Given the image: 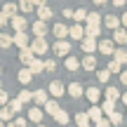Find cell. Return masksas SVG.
I'll list each match as a JSON object with an SVG mask.
<instances>
[{"mask_svg":"<svg viewBox=\"0 0 127 127\" xmlns=\"http://www.w3.org/2000/svg\"><path fill=\"white\" fill-rule=\"evenodd\" d=\"M28 50H31V52H33V57L38 59L40 54H47V52H50V45H47L45 38H35V40L28 45Z\"/></svg>","mask_w":127,"mask_h":127,"instance_id":"obj_1","label":"cell"},{"mask_svg":"<svg viewBox=\"0 0 127 127\" xmlns=\"http://www.w3.org/2000/svg\"><path fill=\"white\" fill-rule=\"evenodd\" d=\"M96 50H99L101 54H106V57H113L115 45H113V40H99L96 42Z\"/></svg>","mask_w":127,"mask_h":127,"instance_id":"obj_2","label":"cell"},{"mask_svg":"<svg viewBox=\"0 0 127 127\" xmlns=\"http://www.w3.org/2000/svg\"><path fill=\"white\" fill-rule=\"evenodd\" d=\"M12 45H17L19 50H24V47H28V35H26L24 31H17V33L12 35Z\"/></svg>","mask_w":127,"mask_h":127,"instance_id":"obj_3","label":"cell"},{"mask_svg":"<svg viewBox=\"0 0 127 127\" xmlns=\"http://www.w3.org/2000/svg\"><path fill=\"white\" fill-rule=\"evenodd\" d=\"M52 50H54V54H57V57H68V52H71V45H68L66 40H57Z\"/></svg>","mask_w":127,"mask_h":127,"instance_id":"obj_4","label":"cell"},{"mask_svg":"<svg viewBox=\"0 0 127 127\" xmlns=\"http://www.w3.org/2000/svg\"><path fill=\"white\" fill-rule=\"evenodd\" d=\"M9 24H12L14 33H17V31H24L28 21H26V17H24V14H17V17H12V19H9Z\"/></svg>","mask_w":127,"mask_h":127,"instance_id":"obj_5","label":"cell"},{"mask_svg":"<svg viewBox=\"0 0 127 127\" xmlns=\"http://www.w3.org/2000/svg\"><path fill=\"white\" fill-rule=\"evenodd\" d=\"M64 92H66V87H64L59 80H52V82H50V90H47V94H52V96L57 99V96H61Z\"/></svg>","mask_w":127,"mask_h":127,"instance_id":"obj_6","label":"cell"},{"mask_svg":"<svg viewBox=\"0 0 127 127\" xmlns=\"http://www.w3.org/2000/svg\"><path fill=\"white\" fill-rule=\"evenodd\" d=\"M68 35H71L73 40H82V38H85V28H82L80 24H73V26L68 28Z\"/></svg>","mask_w":127,"mask_h":127,"instance_id":"obj_7","label":"cell"},{"mask_svg":"<svg viewBox=\"0 0 127 127\" xmlns=\"http://www.w3.org/2000/svg\"><path fill=\"white\" fill-rule=\"evenodd\" d=\"M47 99H50L47 90H38V92H33V101H35V106H45Z\"/></svg>","mask_w":127,"mask_h":127,"instance_id":"obj_8","label":"cell"},{"mask_svg":"<svg viewBox=\"0 0 127 127\" xmlns=\"http://www.w3.org/2000/svg\"><path fill=\"white\" fill-rule=\"evenodd\" d=\"M52 33H54V35H57V40H64V38H66L68 35V26H66V24H54V28H52Z\"/></svg>","mask_w":127,"mask_h":127,"instance_id":"obj_9","label":"cell"},{"mask_svg":"<svg viewBox=\"0 0 127 127\" xmlns=\"http://www.w3.org/2000/svg\"><path fill=\"white\" fill-rule=\"evenodd\" d=\"M66 92L73 96V99H80V96H82V85H80V82H71V85L66 87Z\"/></svg>","mask_w":127,"mask_h":127,"instance_id":"obj_10","label":"cell"},{"mask_svg":"<svg viewBox=\"0 0 127 127\" xmlns=\"http://www.w3.org/2000/svg\"><path fill=\"white\" fill-rule=\"evenodd\" d=\"M17 12H19V9H17V5H14V2H5V7H2V17L7 19V21H9L12 17H17Z\"/></svg>","mask_w":127,"mask_h":127,"instance_id":"obj_11","label":"cell"},{"mask_svg":"<svg viewBox=\"0 0 127 127\" xmlns=\"http://www.w3.org/2000/svg\"><path fill=\"white\" fill-rule=\"evenodd\" d=\"M125 42H127V31L115 28L113 31V45H125Z\"/></svg>","mask_w":127,"mask_h":127,"instance_id":"obj_12","label":"cell"},{"mask_svg":"<svg viewBox=\"0 0 127 127\" xmlns=\"http://www.w3.org/2000/svg\"><path fill=\"white\" fill-rule=\"evenodd\" d=\"M80 47L87 52V54H92V52L96 50V40H92V38H82V40H80Z\"/></svg>","mask_w":127,"mask_h":127,"instance_id":"obj_13","label":"cell"},{"mask_svg":"<svg viewBox=\"0 0 127 127\" xmlns=\"http://www.w3.org/2000/svg\"><path fill=\"white\" fill-rule=\"evenodd\" d=\"M33 59H35V57H33V52H31V50H28V47H24V50H21V52H19V61H21V64H24V66H28V64H31Z\"/></svg>","mask_w":127,"mask_h":127,"instance_id":"obj_14","label":"cell"},{"mask_svg":"<svg viewBox=\"0 0 127 127\" xmlns=\"http://www.w3.org/2000/svg\"><path fill=\"white\" fill-rule=\"evenodd\" d=\"M85 94H87V99H90L92 104H96V101L101 99V90H99V87H87Z\"/></svg>","mask_w":127,"mask_h":127,"instance_id":"obj_15","label":"cell"},{"mask_svg":"<svg viewBox=\"0 0 127 127\" xmlns=\"http://www.w3.org/2000/svg\"><path fill=\"white\" fill-rule=\"evenodd\" d=\"M52 14H54V12H52L47 5H45V7H38V21H42V24H45L47 19H52Z\"/></svg>","mask_w":127,"mask_h":127,"instance_id":"obj_16","label":"cell"},{"mask_svg":"<svg viewBox=\"0 0 127 127\" xmlns=\"http://www.w3.org/2000/svg\"><path fill=\"white\" fill-rule=\"evenodd\" d=\"M80 68H85V71H92V68H96V59L92 54H87L85 59L80 61Z\"/></svg>","mask_w":127,"mask_h":127,"instance_id":"obj_17","label":"cell"},{"mask_svg":"<svg viewBox=\"0 0 127 127\" xmlns=\"http://www.w3.org/2000/svg\"><path fill=\"white\" fill-rule=\"evenodd\" d=\"M28 120H31V123H42V111L38 108V106H33V108L28 111Z\"/></svg>","mask_w":127,"mask_h":127,"instance_id":"obj_18","label":"cell"},{"mask_svg":"<svg viewBox=\"0 0 127 127\" xmlns=\"http://www.w3.org/2000/svg\"><path fill=\"white\" fill-rule=\"evenodd\" d=\"M26 68L31 71V75H35V73H42V59H33Z\"/></svg>","mask_w":127,"mask_h":127,"instance_id":"obj_19","label":"cell"},{"mask_svg":"<svg viewBox=\"0 0 127 127\" xmlns=\"http://www.w3.org/2000/svg\"><path fill=\"white\" fill-rule=\"evenodd\" d=\"M120 99V92H118V87H106V101H118Z\"/></svg>","mask_w":127,"mask_h":127,"instance_id":"obj_20","label":"cell"},{"mask_svg":"<svg viewBox=\"0 0 127 127\" xmlns=\"http://www.w3.org/2000/svg\"><path fill=\"white\" fill-rule=\"evenodd\" d=\"M99 111H101V115H111V113H115V104L113 101H101V106H99Z\"/></svg>","mask_w":127,"mask_h":127,"instance_id":"obj_21","label":"cell"},{"mask_svg":"<svg viewBox=\"0 0 127 127\" xmlns=\"http://www.w3.org/2000/svg\"><path fill=\"white\" fill-rule=\"evenodd\" d=\"M113 61L120 64V66L127 64V50H115V52H113Z\"/></svg>","mask_w":127,"mask_h":127,"instance_id":"obj_22","label":"cell"},{"mask_svg":"<svg viewBox=\"0 0 127 127\" xmlns=\"http://www.w3.org/2000/svg\"><path fill=\"white\" fill-rule=\"evenodd\" d=\"M106 26H108L111 28V31H115V28H120V19L118 17H115V14H108V17H106Z\"/></svg>","mask_w":127,"mask_h":127,"instance_id":"obj_23","label":"cell"},{"mask_svg":"<svg viewBox=\"0 0 127 127\" xmlns=\"http://www.w3.org/2000/svg\"><path fill=\"white\" fill-rule=\"evenodd\" d=\"M57 111H59V101H57V99H47V104H45V113L54 115Z\"/></svg>","mask_w":127,"mask_h":127,"instance_id":"obj_24","label":"cell"},{"mask_svg":"<svg viewBox=\"0 0 127 127\" xmlns=\"http://www.w3.org/2000/svg\"><path fill=\"white\" fill-rule=\"evenodd\" d=\"M33 33H35V38H45L47 26H45L42 21H35V24H33Z\"/></svg>","mask_w":127,"mask_h":127,"instance_id":"obj_25","label":"cell"},{"mask_svg":"<svg viewBox=\"0 0 127 127\" xmlns=\"http://www.w3.org/2000/svg\"><path fill=\"white\" fill-rule=\"evenodd\" d=\"M17 101H19V104H28V101H33V92H28V90H21V92H19V96H17Z\"/></svg>","mask_w":127,"mask_h":127,"instance_id":"obj_26","label":"cell"},{"mask_svg":"<svg viewBox=\"0 0 127 127\" xmlns=\"http://www.w3.org/2000/svg\"><path fill=\"white\" fill-rule=\"evenodd\" d=\"M52 118H54V120H57L59 125H68V120H71V118H68V113H66V111H61V108L57 111V113L52 115Z\"/></svg>","mask_w":127,"mask_h":127,"instance_id":"obj_27","label":"cell"},{"mask_svg":"<svg viewBox=\"0 0 127 127\" xmlns=\"http://www.w3.org/2000/svg\"><path fill=\"white\" fill-rule=\"evenodd\" d=\"M87 118H90L92 123H99V120H101V111H99V106H92V108L87 111Z\"/></svg>","mask_w":127,"mask_h":127,"instance_id":"obj_28","label":"cell"},{"mask_svg":"<svg viewBox=\"0 0 127 127\" xmlns=\"http://www.w3.org/2000/svg\"><path fill=\"white\" fill-rule=\"evenodd\" d=\"M87 26H99L101 24V19H99V12H87Z\"/></svg>","mask_w":127,"mask_h":127,"instance_id":"obj_29","label":"cell"},{"mask_svg":"<svg viewBox=\"0 0 127 127\" xmlns=\"http://www.w3.org/2000/svg\"><path fill=\"white\" fill-rule=\"evenodd\" d=\"M17 78H19V82H21V85H28V82H31V78H33V75H31V71H28V68H21V71H19V75H17Z\"/></svg>","mask_w":127,"mask_h":127,"instance_id":"obj_30","label":"cell"},{"mask_svg":"<svg viewBox=\"0 0 127 127\" xmlns=\"http://www.w3.org/2000/svg\"><path fill=\"white\" fill-rule=\"evenodd\" d=\"M66 68H68V71H78V68H80V59H75V57H66Z\"/></svg>","mask_w":127,"mask_h":127,"instance_id":"obj_31","label":"cell"},{"mask_svg":"<svg viewBox=\"0 0 127 127\" xmlns=\"http://www.w3.org/2000/svg\"><path fill=\"white\" fill-rule=\"evenodd\" d=\"M75 125L78 127H90V118H87V113H78L75 115Z\"/></svg>","mask_w":127,"mask_h":127,"instance_id":"obj_32","label":"cell"},{"mask_svg":"<svg viewBox=\"0 0 127 127\" xmlns=\"http://www.w3.org/2000/svg\"><path fill=\"white\" fill-rule=\"evenodd\" d=\"M7 108H9V111H12V113H14V115H17V113H21V108H24V106H21V104H19V101H17V99H9V101H7Z\"/></svg>","mask_w":127,"mask_h":127,"instance_id":"obj_33","label":"cell"},{"mask_svg":"<svg viewBox=\"0 0 127 127\" xmlns=\"http://www.w3.org/2000/svg\"><path fill=\"white\" fill-rule=\"evenodd\" d=\"M73 19H75V21L78 24H82V21H85V19H87V9H73Z\"/></svg>","mask_w":127,"mask_h":127,"instance_id":"obj_34","label":"cell"},{"mask_svg":"<svg viewBox=\"0 0 127 127\" xmlns=\"http://www.w3.org/2000/svg\"><path fill=\"white\" fill-rule=\"evenodd\" d=\"M0 47H5V50L12 47V35L9 33H0Z\"/></svg>","mask_w":127,"mask_h":127,"instance_id":"obj_35","label":"cell"},{"mask_svg":"<svg viewBox=\"0 0 127 127\" xmlns=\"http://www.w3.org/2000/svg\"><path fill=\"white\" fill-rule=\"evenodd\" d=\"M17 9H21L24 17H26V12H31V9H33V2H31V0H21V2L17 5Z\"/></svg>","mask_w":127,"mask_h":127,"instance_id":"obj_36","label":"cell"},{"mask_svg":"<svg viewBox=\"0 0 127 127\" xmlns=\"http://www.w3.org/2000/svg\"><path fill=\"white\" fill-rule=\"evenodd\" d=\"M123 120H125V118H123V115L118 113V111H115V113H111V115H108V123H111V127H113V125H120V123H123Z\"/></svg>","mask_w":127,"mask_h":127,"instance_id":"obj_37","label":"cell"},{"mask_svg":"<svg viewBox=\"0 0 127 127\" xmlns=\"http://www.w3.org/2000/svg\"><path fill=\"white\" fill-rule=\"evenodd\" d=\"M42 71H47V73H52V71H57V64L54 61H42Z\"/></svg>","mask_w":127,"mask_h":127,"instance_id":"obj_38","label":"cell"},{"mask_svg":"<svg viewBox=\"0 0 127 127\" xmlns=\"http://www.w3.org/2000/svg\"><path fill=\"white\" fill-rule=\"evenodd\" d=\"M108 78H111V73L106 71V68H101L99 71V82H108Z\"/></svg>","mask_w":127,"mask_h":127,"instance_id":"obj_39","label":"cell"},{"mask_svg":"<svg viewBox=\"0 0 127 127\" xmlns=\"http://www.w3.org/2000/svg\"><path fill=\"white\" fill-rule=\"evenodd\" d=\"M106 71H108V73H118V71H120V64H115V61H111L108 66H106Z\"/></svg>","mask_w":127,"mask_h":127,"instance_id":"obj_40","label":"cell"},{"mask_svg":"<svg viewBox=\"0 0 127 127\" xmlns=\"http://www.w3.org/2000/svg\"><path fill=\"white\" fill-rule=\"evenodd\" d=\"M7 101H9L7 92H5V90H0V106H7Z\"/></svg>","mask_w":127,"mask_h":127,"instance_id":"obj_41","label":"cell"},{"mask_svg":"<svg viewBox=\"0 0 127 127\" xmlns=\"http://www.w3.org/2000/svg\"><path fill=\"white\" fill-rule=\"evenodd\" d=\"M12 123H14V127H28V123H26L24 118H14Z\"/></svg>","mask_w":127,"mask_h":127,"instance_id":"obj_42","label":"cell"},{"mask_svg":"<svg viewBox=\"0 0 127 127\" xmlns=\"http://www.w3.org/2000/svg\"><path fill=\"white\" fill-rule=\"evenodd\" d=\"M94 127H111V123H108V120H106V118H101L99 123H94Z\"/></svg>","mask_w":127,"mask_h":127,"instance_id":"obj_43","label":"cell"},{"mask_svg":"<svg viewBox=\"0 0 127 127\" xmlns=\"http://www.w3.org/2000/svg\"><path fill=\"white\" fill-rule=\"evenodd\" d=\"M31 2H33V7H35V5H38V7H45L47 0H31Z\"/></svg>","mask_w":127,"mask_h":127,"instance_id":"obj_44","label":"cell"},{"mask_svg":"<svg viewBox=\"0 0 127 127\" xmlns=\"http://www.w3.org/2000/svg\"><path fill=\"white\" fill-rule=\"evenodd\" d=\"M120 82H123V85H127V71L120 73Z\"/></svg>","mask_w":127,"mask_h":127,"instance_id":"obj_45","label":"cell"},{"mask_svg":"<svg viewBox=\"0 0 127 127\" xmlns=\"http://www.w3.org/2000/svg\"><path fill=\"white\" fill-rule=\"evenodd\" d=\"M64 17H66V19H73V9H64Z\"/></svg>","mask_w":127,"mask_h":127,"instance_id":"obj_46","label":"cell"},{"mask_svg":"<svg viewBox=\"0 0 127 127\" xmlns=\"http://www.w3.org/2000/svg\"><path fill=\"white\" fill-rule=\"evenodd\" d=\"M125 2H127V0H113V5H115V7H123Z\"/></svg>","mask_w":127,"mask_h":127,"instance_id":"obj_47","label":"cell"},{"mask_svg":"<svg viewBox=\"0 0 127 127\" xmlns=\"http://www.w3.org/2000/svg\"><path fill=\"white\" fill-rule=\"evenodd\" d=\"M120 24H123V26H125V28H127V12H125V14H123V19H120Z\"/></svg>","mask_w":127,"mask_h":127,"instance_id":"obj_48","label":"cell"},{"mask_svg":"<svg viewBox=\"0 0 127 127\" xmlns=\"http://www.w3.org/2000/svg\"><path fill=\"white\" fill-rule=\"evenodd\" d=\"M5 24H7V19H5V17H2V12H0V28H2Z\"/></svg>","mask_w":127,"mask_h":127,"instance_id":"obj_49","label":"cell"},{"mask_svg":"<svg viewBox=\"0 0 127 127\" xmlns=\"http://www.w3.org/2000/svg\"><path fill=\"white\" fill-rule=\"evenodd\" d=\"M120 99H123V104L127 106V92H125V94H120Z\"/></svg>","mask_w":127,"mask_h":127,"instance_id":"obj_50","label":"cell"},{"mask_svg":"<svg viewBox=\"0 0 127 127\" xmlns=\"http://www.w3.org/2000/svg\"><path fill=\"white\" fill-rule=\"evenodd\" d=\"M94 2H96V5H106L108 0H94Z\"/></svg>","mask_w":127,"mask_h":127,"instance_id":"obj_51","label":"cell"},{"mask_svg":"<svg viewBox=\"0 0 127 127\" xmlns=\"http://www.w3.org/2000/svg\"><path fill=\"white\" fill-rule=\"evenodd\" d=\"M0 90H2V82H0Z\"/></svg>","mask_w":127,"mask_h":127,"instance_id":"obj_52","label":"cell"},{"mask_svg":"<svg viewBox=\"0 0 127 127\" xmlns=\"http://www.w3.org/2000/svg\"><path fill=\"white\" fill-rule=\"evenodd\" d=\"M0 75H2V68H0Z\"/></svg>","mask_w":127,"mask_h":127,"instance_id":"obj_53","label":"cell"},{"mask_svg":"<svg viewBox=\"0 0 127 127\" xmlns=\"http://www.w3.org/2000/svg\"><path fill=\"white\" fill-rule=\"evenodd\" d=\"M38 127H45V125H38Z\"/></svg>","mask_w":127,"mask_h":127,"instance_id":"obj_54","label":"cell"},{"mask_svg":"<svg viewBox=\"0 0 127 127\" xmlns=\"http://www.w3.org/2000/svg\"><path fill=\"white\" fill-rule=\"evenodd\" d=\"M0 127H5V125H2V123H0Z\"/></svg>","mask_w":127,"mask_h":127,"instance_id":"obj_55","label":"cell"}]
</instances>
